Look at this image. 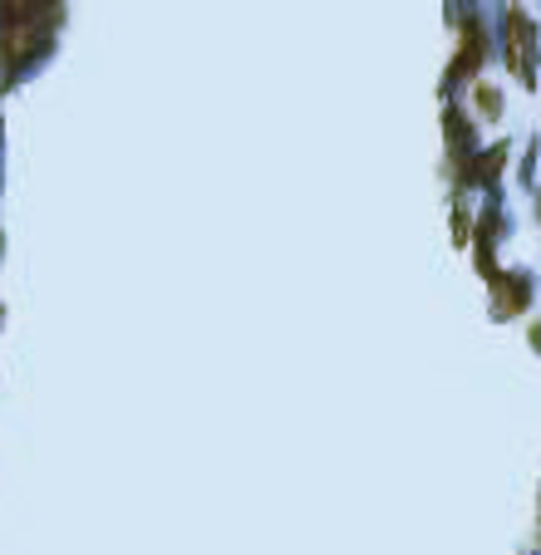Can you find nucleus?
Wrapping results in <instances>:
<instances>
[{
	"label": "nucleus",
	"mask_w": 541,
	"mask_h": 555,
	"mask_svg": "<svg viewBox=\"0 0 541 555\" xmlns=\"http://www.w3.org/2000/svg\"><path fill=\"white\" fill-rule=\"evenodd\" d=\"M507 35H512V74L532 79V50H527V45H532V25H527L517 10L507 15Z\"/></svg>",
	"instance_id": "f257e3e1"
},
{
	"label": "nucleus",
	"mask_w": 541,
	"mask_h": 555,
	"mask_svg": "<svg viewBox=\"0 0 541 555\" xmlns=\"http://www.w3.org/2000/svg\"><path fill=\"white\" fill-rule=\"evenodd\" d=\"M492 290H497V315H517V310L527 305V290H522L512 276H497Z\"/></svg>",
	"instance_id": "f03ea898"
},
{
	"label": "nucleus",
	"mask_w": 541,
	"mask_h": 555,
	"mask_svg": "<svg viewBox=\"0 0 541 555\" xmlns=\"http://www.w3.org/2000/svg\"><path fill=\"white\" fill-rule=\"evenodd\" d=\"M482 59V45H478V30H468L463 35V50H458V59H453V69H448V79H463V74H473Z\"/></svg>",
	"instance_id": "7ed1b4c3"
},
{
	"label": "nucleus",
	"mask_w": 541,
	"mask_h": 555,
	"mask_svg": "<svg viewBox=\"0 0 541 555\" xmlns=\"http://www.w3.org/2000/svg\"><path fill=\"white\" fill-rule=\"evenodd\" d=\"M478 109L497 113V109H502V99H497V94H492V89H478Z\"/></svg>",
	"instance_id": "20e7f679"
}]
</instances>
